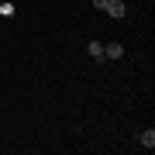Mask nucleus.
Segmentation results:
<instances>
[{"instance_id":"obj_1","label":"nucleus","mask_w":155,"mask_h":155,"mask_svg":"<svg viewBox=\"0 0 155 155\" xmlns=\"http://www.w3.org/2000/svg\"><path fill=\"white\" fill-rule=\"evenodd\" d=\"M121 55H124L121 41H107V45H104V59H121Z\"/></svg>"},{"instance_id":"obj_2","label":"nucleus","mask_w":155,"mask_h":155,"mask_svg":"<svg viewBox=\"0 0 155 155\" xmlns=\"http://www.w3.org/2000/svg\"><path fill=\"white\" fill-rule=\"evenodd\" d=\"M107 14H110V17H117V21H121V17L127 14V7H124V0H110V4H107Z\"/></svg>"},{"instance_id":"obj_3","label":"nucleus","mask_w":155,"mask_h":155,"mask_svg":"<svg viewBox=\"0 0 155 155\" xmlns=\"http://www.w3.org/2000/svg\"><path fill=\"white\" fill-rule=\"evenodd\" d=\"M86 52L93 55V62H107V59H104V45H100V41H90V45H86Z\"/></svg>"},{"instance_id":"obj_4","label":"nucleus","mask_w":155,"mask_h":155,"mask_svg":"<svg viewBox=\"0 0 155 155\" xmlns=\"http://www.w3.org/2000/svg\"><path fill=\"white\" fill-rule=\"evenodd\" d=\"M138 141L145 145V148H155V131H152V127H148V131H141V134H138Z\"/></svg>"},{"instance_id":"obj_5","label":"nucleus","mask_w":155,"mask_h":155,"mask_svg":"<svg viewBox=\"0 0 155 155\" xmlns=\"http://www.w3.org/2000/svg\"><path fill=\"white\" fill-rule=\"evenodd\" d=\"M107 4H110V0H93V7H97V11H107Z\"/></svg>"}]
</instances>
